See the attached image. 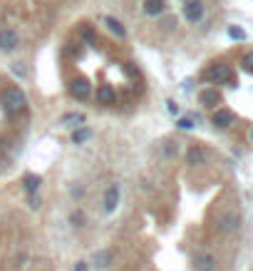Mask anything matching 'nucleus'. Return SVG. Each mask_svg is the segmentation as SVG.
I'll return each mask as SVG.
<instances>
[{"instance_id":"6","label":"nucleus","mask_w":253,"mask_h":271,"mask_svg":"<svg viewBox=\"0 0 253 271\" xmlns=\"http://www.w3.org/2000/svg\"><path fill=\"white\" fill-rule=\"evenodd\" d=\"M18 45H20V35L15 30H10V28L0 30V53H13V50H18Z\"/></svg>"},{"instance_id":"18","label":"nucleus","mask_w":253,"mask_h":271,"mask_svg":"<svg viewBox=\"0 0 253 271\" xmlns=\"http://www.w3.org/2000/svg\"><path fill=\"white\" fill-rule=\"evenodd\" d=\"M62 125L65 127H72V130L85 127V115L82 112H67V115H62Z\"/></svg>"},{"instance_id":"27","label":"nucleus","mask_w":253,"mask_h":271,"mask_svg":"<svg viewBox=\"0 0 253 271\" xmlns=\"http://www.w3.org/2000/svg\"><path fill=\"white\" fill-rule=\"evenodd\" d=\"M124 72H127L129 78H136V75H139V70H136L132 62H124Z\"/></svg>"},{"instance_id":"11","label":"nucleus","mask_w":253,"mask_h":271,"mask_svg":"<svg viewBox=\"0 0 253 271\" xmlns=\"http://www.w3.org/2000/svg\"><path fill=\"white\" fill-rule=\"evenodd\" d=\"M204 162H206V150H204L201 144H191V147L186 150V164L199 167V164H204Z\"/></svg>"},{"instance_id":"22","label":"nucleus","mask_w":253,"mask_h":271,"mask_svg":"<svg viewBox=\"0 0 253 271\" xmlns=\"http://www.w3.org/2000/svg\"><path fill=\"white\" fill-rule=\"evenodd\" d=\"M176 127H179V130H191V127H194V117H181V119L176 122Z\"/></svg>"},{"instance_id":"4","label":"nucleus","mask_w":253,"mask_h":271,"mask_svg":"<svg viewBox=\"0 0 253 271\" xmlns=\"http://www.w3.org/2000/svg\"><path fill=\"white\" fill-rule=\"evenodd\" d=\"M238 227H241V214L236 212V209H229V212H223L216 219V229L221 234H231V232H236Z\"/></svg>"},{"instance_id":"24","label":"nucleus","mask_w":253,"mask_h":271,"mask_svg":"<svg viewBox=\"0 0 253 271\" xmlns=\"http://www.w3.org/2000/svg\"><path fill=\"white\" fill-rule=\"evenodd\" d=\"M229 35H231L234 40H246V33H243L241 28H236V25H231V28H229Z\"/></svg>"},{"instance_id":"15","label":"nucleus","mask_w":253,"mask_h":271,"mask_svg":"<svg viewBox=\"0 0 253 271\" xmlns=\"http://www.w3.org/2000/svg\"><path fill=\"white\" fill-rule=\"evenodd\" d=\"M194 271H216V259L211 254H199L194 259Z\"/></svg>"},{"instance_id":"7","label":"nucleus","mask_w":253,"mask_h":271,"mask_svg":"<svg viewBox=\"0 0 253 271\" xmlns=\"http://www.w3.org/2000/svg\"><path fill=\"white\" fill-rule=\"evenodd\" d=\"M70 95L82 102V100H87V97L92 95V85H90L85 78H75L70 82Z\"/></svg>"},{"instance_id":"8","label":"nucleus","mask_w":253,"mask_h":271,"mask_svg":"<svg viewBox=\"0 0 253 271\" xmlns=\"http://www.w3.org/2000/svg\"><path fill=\"white\" fill-rule=\"evenodd\" d=\"M142 10H144V15H149V18H159V15L166 13V0H144Z\"/></svg>"},{"instance_id":"12","label":"nucleus","mask_w":253,"mask_h":271,"mask_svg":"<svg viewBox=\"0 0 253 271\" xmlns=\"http://www.w3.org/2000/svg\"><path fill=\"white\" fill-rule=\"evenodd\" d=\"M95 100H97V105H112L117 100V92H115L112 85H99L97 92H95Z\"/></svg>"},{"instance_id":"14","label":"nucleus","mask_w":253,"mask_h":271,"mask_svg":"<svg viewBox=\"0 0 253 271\" xmlns=\"http://www.w3.org/2000/svg\"><path fill=\"white\" fill-rule=\"evenodd\" d=\"M67 224L72 227V229H85L87 227V214L82 207H75L72 212L67 214Z\"/></svg>"},{"instance_id":"5","label":"nucleus","mask_w":253,"mask_h":271,"mask_svg":"<svg viewBox=\"0 0 253 271\" xmlns=\"http://www.w3.org/2000/svg\"><path fill=\"white\" fill-rule=\"evenodd\" d=\"M87 264H90L92 269H97V271H107L112 264H115V252H112V249H97Z\"/></svg>"},{"instance_id":"28","label":"nucleus","mask_w":253,"mask_h":271,"mask_svg":"<svg viewBox=\"0 0 253 271\" xmlns=\"http://www.w3.org/2000/svg\"><path fill=\"white\" fill-rule=\"evenodd\" d=\"M166 110H169L172 115H179V105H176L174 100H169V102H166Z\"/></svg>"},{"instance_id":"29","label":"nucleus","mask_w":253,"mask_h":271,"mask_svg":"<svg viewBox=\"0 0 253 271\" xmlns=\"http://www.w3.org/2000/svg\"><path fill=\"white\" fill-rule=\"evenodd\" d=\"M72 271H90V264H87V261H77V264L72 266Z\"/></svg>"},{"instance_id":"2","label":"nucleus","mask_w":253,"mask_h":271,"mask_svg":"<svg viewBox=\"0 0 253 271\" xmlns=\"http://www.w3.org/2000/svg\"><path fill=\"white\" fill-rule=\"evenodd\" d=\"M204 80L211 82V85H221V82H231L234 85V78H231V67L218 62V65H211L206 72H204Z\"/></svg>"},{"instance_id":"20","label":"nucleus","mask_w":253,"mask_h":271,"mask_svg":"<svg viewBox=\"0 0 253 271\" xmlns=\"http://www.w3.org/2000/svg\"><path fill=\"white\" fill-rule=\"evenodd\" d=\"M79 38L85 40L87 45H95V42H97V33H95V28H90V25H82V28H79Z\"/></svg>"},{"instance_id":"17","label":"nucleus","mask_w":253,"mask_h":271,"mask_svg":"<svg viewBox=\"0 0 253 271\" xmlns=\"http://www.w3.org/2000/svg\"><path fill=\"white\" fill-rule=\"evenodd\" d=\"M104 25H107V30H109L112 35H117L119 40H124V38H127V28L122 25V20L112 18V15H107V18H104Z\"/></svg>"},{"instance_id":"21","label":"nucleus","mask_w":253,"mask_h":271,"mask_svg":"<svg viewBox=\"0 0 253 271\" xmlns=\"http://www.w3.org/2000/svg\"><path fill=\"white\" fill-rule=\"evenodd\" d=\"M85 194H87L85 184H72V187H70V196H72L75 202H82V199H85Z\"/></svg>"},{"instance_id":"3","label":"nucleus","mask_w":253,"mask_h":271,"mask_svg":"<svg viewBox=\"0 0 253 271\" xmlns=\"http://www.w3.org/2000/svg\"><path fill=\"white\" fill-rule=\"evenodd\" d=\"M119 202H122V187H119L117 182H112V184L104 189V196H102V209H104V214L117 212Z\"/></svg>"},{"instance_id":"31","label":"nucleus","mask_w":253,"mask_h":271,"mask_svg":"<svg viewBox=\"0 0 253 271\" xmlns=\"http://www.w3.org/2000/svg\"><path fill=\"white\" fill-rule=\"evenodd\" d=\"M251 139H253V132H251Z\"/></svg>"},{"instance_id":"19","label":"nucleus","mask_w":253,"mask_h":271,"mask_svg":"<svg viewBox=\"0 0 253 271\" xmlns=\"http://www.w3.org/2000/svg\"><path fill=\"white\" fill-rule=\"evenodd\" d=\"M92 135H95V132H92L90 127H77V130H72V137H70V139H72V144H85V142L92 139Z\"/></svg>"},{"instance_id":"16","label":"nucleus","mask_w":253,"mask_h":271,"mask_svg":"<svg viewBox=\"0 0 253 271\" xmlns=\"http://www.w3.org/2000/svg\"><path fill=\"white\" fill-rule=\"evenodd\" d=\"M184 18L189 20V22H201L204 20V3H194V5H186L184 8Z\"/></svg>"},{"instance_id":"30","label":"nucleus","mask_w":253,"mask_h":271,"mask_svg":"<svg viewBox=\"0 0 253 271\" xmlns=\"http://www.w3.org/2000/svg\"><path fill=\"white\" fill-rule=\"evenodd\" d=\"M181 3H184V8H186V5H194V3H201V0H181Z\"/></svg>"},{"instance_id":"9","label":"nucleus","mask_w":253,"mask_h":271,"mask_svg":"<svg viewBox=\"0 0 253 271\" xmlns=\"http://www.w3.org/2000/svg\"><path fill=\"white\" fill-rule=\"evenodd\" d=\"M40 187H42V177L40 175H25L22 177V192L27 194V196H35L40 192Z\"/></svg>"},{"instance_id":"25","label":"nucleus","mask_w":253,"mask_h":271,"mask_svg":"<svg viewBox=\"0 0 253 271\" xmlns=\"http://www.w3.org/2000/svg\"><path fill=\"white\" fill-rule=\"evenodd\" d=\"M27 207L33 209V212H38L40 207H42V202H40V196L35 194V196H27Z\"/></svg>"},{"instance_id":"1","label":"nucleus","mask_w":253,"mask_h":271,"mask_svg":"<svg viewBox=\"0 0 253 271\" xmlns=\"http://www.w3.org/2000/svg\"><path fill=\"white\" fill-rule=\"evenodd\" d=\"M3 107L8 115H22L27 110V97L22 92V87L18 85H10L3 90Z\"/></svg>"},{"instance_id":"13","label":"nucleus","mask_w":253,"mask_h":271,"mask_svg":"<svg viewBox=\"0 0 253 271\" xmlns=\"http://www.w3.org/2000/svg\"><path fill=\"white\" fill-rule=\"evenodd\" d=\"M211 122H214V127H218V130H226V127L234 125V112L231 110H216Z\"/></svg>"},{"instance_id":"10","label":"nucleus","mask_w":253,"mask_h":271,"mask_svg":"<svg viewBox=\"0 0 253 271\" xmlns=\"http://www.w3.org/2000/svg\"><path fill=\"white\" fill-rule=\"evenodd\" d=\"M199 102L204 107H216V105H221V92L216 87H206V90L199 92Z\"/></svg>"},{"instance_id":"23","label":"nucleus","mask_w":253,"mask_h":271,"mask_svg":"<svg viewBox=\"0 0 253 271\" xmlns=\"http://www.w3.org/2000/svg\"><path fill=\"white\" fill-rule=\"evenodd\" d=\"M241 65H243V70H246V72H251V75H253V53H246Z\"/></svg>"},{"instance_id":"26","label":"nucleus","mask_w":253,"mask_h":271,"mask_svg":"<svg viewBox=\"0 0 253 271\" xmlns=\"http://www.w3.org/2000/svg\"><path fill=\"white\" fill-rule=\"evenodd\" d=\"M13 75H18L20 80L25 78V75H27V70L22 67V62H13Z\"/></svg>"}]
</instances>
